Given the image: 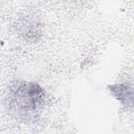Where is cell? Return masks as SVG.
<instances>
[{
  "mask_svg": "<svg viewBox=\"0 0 134 134\" xmlns=\"http://www.w3.org/2000/svg\"><path fill=\"white\" fill-rule=\"evenodd\" d=\"M42 96V91L38 85L28 83L19 87L16 95V101L20 109L30 111L35 109L39 105Z\"/></svg>",
  "mask_w": 134,
  "mask_h": 134,
  "instance_id": "6da1fadb",
  "label": "cell"
}]
</instances>
